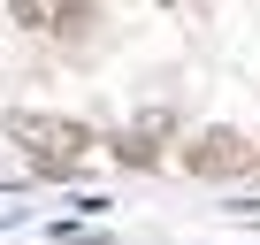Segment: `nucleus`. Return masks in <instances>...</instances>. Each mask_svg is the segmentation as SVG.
Returning a JSON list of instances; mask_svg holds the SVG:
<instances>
[{
	"label": "nucleus",
	"mask_w": 260,
	"mask_h": 245,
	"mask_svg": "<svg viewBox=\"0 0 260 245\" xmlns=\"http://www.w3.org/2000/svg\"><path fill=\"white\" fill-rule=\"evenodd\" d=\"M8 146H23V161L39 169V176H69L100 138H92V122H77V115H46V107H8Z\"/></svg>",
	"instance_id": "1"
},
{
	"label": "nucleus",
	"mask_w": 260,
	"mask_h": 245,
	"mask_svg": "<svg viewBox=\"0 0 260 245\" xmlns=\"http://www.w3.org/2000/svg\"><path fill=\"white\" fill-rule=\"evenodd\" d=\"M191 176H207V184H237V176H252V161H260V138H245L237 122H207V131H191L184 138V154H176Z\"/></svg>",
	"instance_id": "2"
},
{
	"label": "nucleus",
	"mask_w": 260,
	"mask_h": 245,
	"mask_svg": "<svg viewBox=\"0 0 260 245\" xmlns=\"http://www.w3.org/2000/svg\"><path fill=\"white\" fill-rule=\"evenodd\" d=\"M161 131H169V115H146L138 131H122V138H115V161H122V169H153V161H161V146H153Z\"/></svg>",
	"instance_id": "3"
},
{
	"label": "nucleus",
	"mask_w": 260,
	"mask_h": 245,
	"mask_svg": "<svg viewBox=\"0 0 260 245\" xmlns=\"http://www.w3.org/2000/svg\"><path fill=\"white\" fill-rule=\"evenodd\" d=\"M69 8H77V0H8V23H23V31H61Z\"/></svg>",
	"instance_id": "4"
}]
</instances>
